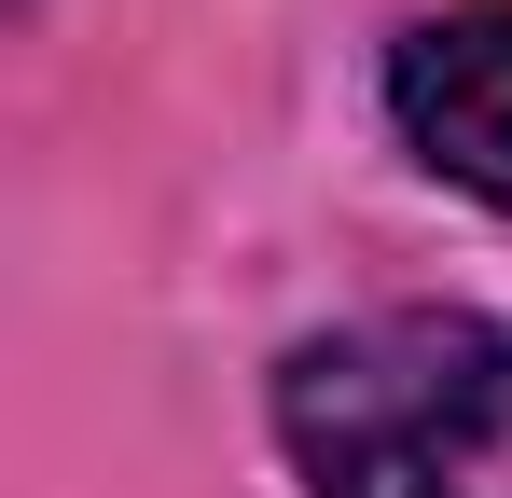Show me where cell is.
Wrapping results in <instances>:
<instances>
[{"label": "cell", "mask_w": 512, "mask_h": 498, "mask_svg": "<svg viewBox=\"0 0 512 498\" xmlns=\"http://www.w3.org/2000/svg\"><path fill=\"white\" fill-rule=\"evenodd\" d=\"M277 443L305 498H512V332L388 305L277 360Z\"/></svg>", "instance_id": "6da1fadb"}, {"label": "cell", "mask_w": 512, "mask_h": 498, "mask_svg": "<svg viewBox=\"0 0 512 498\" xmlns=\"http://www.w3.org/2000/svg\"><path fill=\"white\" fill-rule=\"evenodd\" d=\"M388 111H402V139H416L457 194L512 208V0L416 28V42L388 56Z\"/></svg>", "instance_id": "7a4b0ae2"}]
</instances>
